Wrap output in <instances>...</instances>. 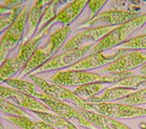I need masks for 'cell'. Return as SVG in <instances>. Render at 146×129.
Returning a JSON list of instances; mask_svg holds the SVG:
<instances>
[{
  "mask_svg": "<svg viewBox=\"0 0 146 129\" xmlns=\"http://www.w3.org/2000/svg\"><path fill=\"white\" fill-rule=\"evenodd\" d=\"M129 50L118 47L116 51L110 53L108 55H105L104 53H94V54H89L87 56L82 57L78 62L73 64L68 69L72 70H84V71H90L92 69H96L100 67H106L110 65L111 62H114L118 57L125 54Z\"/></svg>",
  "mask_w": 146,
  "mask_h": 129,
  "instance_id": "cell-12",
  "label": "cell"
},
{
  "mask_svg": "<svg viewBox=\"0 0 146 129\" xmlns=\"http://www.w3.org/2000/svg\"><path fill=\"white\" fill-rule=\"evenodd\" d=\"M145 23L146 13H143V14H139L131 21L125 22L119 26H116L91 47L89 54L104 53L105 51H108L110 48L120 46L123 42L130 39L134 31L145 25Z\"/></svg>",
  "mask_w": 146,
  "mask_h": 129,
  "instance_id": "cell-2",
  "label": "cell"
},
{
  "mask_svg": "<svg viewBox=\"0 0 146 129\" xmlns=\"http://www.w3.org/2000/svg\"><path fill=\"white\" fill-rule=\"evenodd\" d=\"M5 117L10 123L22 129H58L42 120L35 122L29 119L28 116H5Z\"/></svg>",
  "mask_w": 146,
  "mask_h": 129,
  "instance_id": "cell-20",
  "label": "cell"
},
{
  "mask_svg": "<svg viewBox=\"0 0 146 129\" xmlns=\"http://www.w3.org/2000/svg\"><path fill=\"white\" fill-rule=\"evenodd\" d=\"M0 129H5L3 128V125H2V123H1V120H0Z\"/></svg>",
  "mask_w": 146,
  "mask_h": 129,
  "instance_id": "cell-36",
  "label": "cell"
},
{
  "mask_svg": "<svg viewBox=\"0 0 146 129\" xmlns=\"http://www.w3.org/2000/svg\"><path fill=\"white\" fill-rule=\"evenodd\" d=\"M140 129H146V122L145 123H141V124H140Z\"/></svg>",
  "mask_w": 146,
  "mask_h": 129,
  "instance_id": "cell-35",
  "label": "cell"
},
{
  "mask_svg": "<svg viewBox=\"0 0 146 129\" xmlns=\"http://www.w3.org/2000/svg\"><path fill=\"white\" fill-rule=\"evenodd\" d=\"M66 129H79L76 125H74L73 123H70L69 120H68V124L67 126H66Z\"/></svg>",
  "mask_w": 146,
  "mask_h": 129,
  "instance_id": "cell-33",
  "label": "cell"
},
{
  "mask_svg": "<svg viewBox=\"0 0 146 129\" xmlns=\"http://www.w3.org/2000/svg\"><path fill=\"white\" fill-rule=\"evenodd\" d=\"M23 68L15 57H8L0 64V83L12 77L14 74H19Z\"/></svg>",
  "mask_w": 146,
  "mask_h": 129,
  "instance_id": "cell-21",
  "label": "cell"
},
{
  "mask_svg": "<svg viewBox=\"0 0 146 129\" xmlns=\"http://www.w3.org/2000/svg\"><path fill=\"white\" fill-rule=\"evenodd\" d=\"M105 3H106V0H90V1H88V7L89 9H90V16L87 20H84V21H89L93 16L99 14L100 10L104 7Z\"/></svg>",
  "mask_w": 146,
  "mask_h": 129,
  "instance_id": "cell-31",
  "label": "cell"
},
{
  "mask_svg": "<svg viewBox=\"0 0 146 129\" xmlns=\"http://www.w3.org/2000/svg\"><path fill=\"white\" fill-rule=\"evenodd\" d=\"M86 5H88L87 0H74L68 2L65 7H63L61 10L58 11L55 22L62 24L63 26H69L77 20V17L81 14Z\"/></svg>",
  "mask_w": 146,
  "mask_h": 129,
  "instance_id": "cell-15",
  "label": "cell"
},
{
  "mask_svg": "<svg viewBox=\"0 0 146 129\" xmlns=\"http://www.w3.org/2000/svg\"><path fill=\"white\" fill-rule=\"evenodd\" d=\"M28 77H29L31 82L40 89L41 93L50 96L51 98L58 99V100H61V101L67 103H73L78 108H82L84 101L79 97H77L74 93V90H70L67 87L61 86V85L55 84V83L48 82L47 80L42 79L41 77H39L37 74L29 73Z\"/></svg>",
  "mask_w": 146,
  "mask_h": 129,
  "instance_id": "cell-6",
  "label": "cell"
},
{
  "mask_svg": "<svg viewBox=\"0 0 146 129\" xmlns=\"http://www.w3.org/2000/svg\"><path fill=\"white\" fill-rule=\"evenodd\" d=\"M117 86L120 87H127L130 89H135L139 87H146V77L145 75H139V74H131L129 77L120 81Z\"/></svg>",
  "mask_w": 146,
  "mask_h": 129,
  "instance_id": "cell-27",
  "label": "cell"
},
{
  "mask_svg": "<svg viewBox=\"0 0 146 129\" xmlns=\"http://www.w3.org/2000/svg\"><path fill=\"white\" fill-rule=\"evenodd\" d=\"M143 28H144V29H146V23H145V25L143 26Z\"/></svg>",
  "mask_w": 146,
  "mask_h": 129,
  "instance_id": "cell-37",
  "label": "cell"
},
{
  "mask_svg": "<svg viewBox=\"0 0 146 129\" xmlns=\"http://www.w3.org/2000/svg\"><path fill=\"white\" fill-rule=\"evenodd\" d=\"M69 33H70V26L68 25L62 26L55 31H53L48 37L47 41L41 45H39V47L28 59V62L23 66L21 71L19 72V75L20 77H23L25 74L28 75L31 71H36L38 68L41 67L44 62L54 55L55 52L61 50L64 43L67 41Z\"/></svg>",
  "mask_w": 146,
  "mask_h": 129,
  "instance_id": "cell-1",
  "label": "cell"
},
{
  "mask_svg": "<svg viewBox=\"0 0 146 129\" xmlns=\"http://www.w3.org/2000/svg\"><path fill=\"white\" fill-rule=\"evenodd\" d=\"M33 113L38 116L42 122L47 123L54 128H66L68 124L67 119H63L55 113H51L50 111H34Z\"/></svg>",
  "mask_w": 146,
  "mask_h": 129,
  "instance_id": "cell-24",
  "label": "cell"
},
{
  "mask_svg": "<svg viewBox=\"0 0 146 129\" xmlns=\"http://www.w3.org/2000/svg\"><path fill=\"white\" fill-rule=\"evenodd\" d=\"M82 109L91 110L96 113L103 114L113 119H132V117H142L146 115V109L125 104L121 102H102L92 103L84 102Z\"/></svg>",
  "mask_w": 146,
  "mask_h": 129,
  "instance_id": "cell-4",
  "label": "cell"
},
{
  "mask_svg": "<svg viewBox=\"0 0 146 129\" xmlns=\"http://www.w3.org/2000/svg\"><path fill=\"white\" fill-rule=\"evenodd\" d=\"M8 86L14 88L16 90H20L22 93H25L29 96H33L38 92L37 90V86L33 82L23 80V79H17V77H10L8 80H5V82Z\"/></svg>",
  "mask_w": 146,
  "mask_h": 129,
  "instance_id": "cell-23",
  "label": "cell"
},
{
  "mask_svg": "<svg viewBox=\"0 0 146 129\" xmlns=\"http://www.w3.org/2000/svg\"><path fill=\"white\" fill-rule=\"evenodd\" d=\"M140 73H142V75L146 77V64H144L141 68H140Z\"/></svg>",
  "mask_w": 146,
  "mask_h": 129,
  "instance_id": "cell-34",
  "label": "cell"
},
{
  "mask_svg": "<svg viewBox=\"0 0 146 129\" xmlns=\"http://www.w3.org/2000/svg\"><path fill=\"white\" fill-rule=\"evenodd\" d=\"M47 31L48 30H46L43 33H41V35L35 36L34 38L29 39V40H25V41L20 45V47H19V53H17V55H16V58H17V60L20 62V64H21L22 66H24V65L28 62V59L31 57V55H33V54L35 53V51L39 47L40 43H41L42 38L47 33Z\"/></svg>",
  "mask_w": 146,
  "mask_h": 129,
  "instance_id": "cell-18",
  "label": "cell"
},
{
  "mask_svg": "<svg viewBox=\"0 0 146 129\" xmlns=\"http://www.w3.org/2000/svg\"><path fill=\"white\" fill-rule=\"evenodd\" d=\"M133 92V89L127 87H120V86H115V87L106 88L104 93H100L99 95H95L91 98H88L84 100V102H92V103H102V102H114L116 100H120L127 96L128 94Z\"/></svg>",
  "mask_w": 146,
  "mask_h": 129,
  "instance_id": "cell-17",
  "label": "cell"
},
{
  "mask_svg": "<svg viewBox=\"0 0 146 129\" xmlns=\"http://www.w3.org/2000/svg\"><path fill=\"white\" fill-rule=\"evenodd\" d=\"M139 15L136 11L130 10H120V9H110L106 11H101L99 14L93 16L89 21H82L79 23L78 26H119L125 22H129L133 20L134 17Z\"/></svg>",
  "mask_w": 146,
  "mask_h": 129,
  "instance_id": "cell-8",
  "label": "cell"
},
{
  "mask_svg": "<svg viewBox=\"0 0 146 129\" xmlns=\"http://www.w3.org/2000/svg\"><path fill=\"white\" fill-rule=\"evenodd\" d=\"M145 109H146V108H145Z\"/></svg>",
  "mask_w": 146,
  "mask_h": 129,
  "instance_id": "cell-38",
  "label": "cell"
},
{
  "mask_svg": "<svg viewBox=\"0 0 146 129\" xmlns=\"http://www.w3.org/2000/svg\"><path fill=\"white\" fill-rule=\"evenodd\" d=\"M25 3H26V2H25ZM25 3H24V5H25ZM24 5H19V7H16V8H13L9 13L0 16V35H1V33L3 35V32L12 25L13 22L15 21L16 17L19 16V14H20V12H21L22 8H23Z\"/></svg>",
  "mask_w": 146,
  "mask_h": 129,
  "instance_id": "cell-29",
  "label": "cell"
},
{
  "mask_svg": "<svg viewBox=\"0 0 146 129\" xmlns=\"http://www.w3.org/2000/svg\"><path fill=\"white\" fill-rule=\"evenodd\" d=\"M0 112L5 114V116H29L24 109L3 98H0Z\"/></svg>",
  "mask_w": 146,
  "mask_h": 129,
  "instance_id": "cell-25",
  "label": "cell"
},
{
  "mask_svg": "<svg viewBox=\"0 0 146 129\" xmlns=\"http://www.w3.org/2000/svg\"><path fill=\"white\" fill-rule=\"evenodd\" d=\"M144 64H146V52L129 51L103 68L101 73L131 71L132 69L143 66Z\"/></svg>",
  "mask_w": 146,
  "mask_h": 129,
  "instance_id": "cell-13",
  "label": "cell"
},
{
  "mask_svg": "<svg viewBox=\"0 0 146 129\" xmlns=\"http://www.w3.org/2000/svg\"><path fill=\"white\" fill-rule=\"evenodd\" d=\"M61 1L58 0H52V1H48L47 5H44V9L42 12L41 22H40V27L37 31V36L41 35L48 28L50 27L52 22H55V17L58 14V8L61 5Z\"/></svg>",
  "mask_w": 146,
  "mask_h": 129,
  "instance_id": "cell-19",
  "label": "cell"
},
{
  "mask_svg": "<svg viewBox=\"0 0 146 129\" xmlns=\"http://www.w3.org/2000/svg\"><path fill=\"white\" fill-rule=\"evenodd\" d=\"M102 75L98 72L84 71V70H72L67 69L64 71H58L53 75L50 81L52 83L58 84L64 87H73L81 86L87 83L99 82Z\"/></svg>",
  "mask_w": 146,
  "mask_h": 129,
  "instance_id": "cell-9",
  "label": "cell"
},
{
  "mask_svg": "<svg viewBox=\"0 0 146 129\" xmlns=\"http://www.w3.org/2000/svg\"><path fill=\"white\" fill-rule=\"evenodd\" d=\"M132 71H117L103 74L99 82L102 84H118L120 81L132 74Z\"/></svg>",
  "mask_w": 146,
  "mask_h": 129,
  "instance_id": "cell-30",
  "label": "cell"
},
{
  "mask_svg": "<svg viewBox=\"0 0 146 129\" xmlns=\"http://www.w3.org/2000/svg\"><path fill=\"white\" fill-rule=\"evenodd\" d=\"M105 87V84H102L100 82H92V83H87L81 86L76 87L74 90L75 95L79 97L82 100H86L88 98H91L95 95H99Z\"/></svg>",
  "mask_w": 146,
  "mask_h": 129,
  "instance_id": "cell-22",
  "label": "cell"
},
{
  "mask_svg": "<svg viewBox=\"0 0 146 129\" xmlns=\"http://www.w3.org/2000/svg\"><path fill=\"white\" fill-rule=\"evenodd\" d=\"M44 3L46 2L43 0L34 1L31 9L28 10L26 17V30H25V39L26 40L34 38L37 33V29L40 26V22H41L42 12H43L44 5H46Z\"/></svg>",
  "mask_w": 146,
  "mask_h": 129,
  "instance_id": "cell-16",
  "label": "cell"
},
{
  "mask_svg": "<svg viewBox=\"0 0 146 129\" xmlns=\"http://www.w3.org/2000/svg\"><path fill=\"white\" fill-rule=\"evenodd\" d=\"M0 98L9 100L14 104L19 105L22 109H26L31 112L34 111H50L49 108L41 102L40 100L36 99L33 96H29L25 93H22L20 90H16L14 88L10 87L8 85L0 84Z\"/></svg>",
  "mask_w": 146,
  "mask_h": 129,
  "instance_id": "cell-11",
  "label": "cell"
},
{
  "mask_svg": "<svg viewBox=\"0 0 146 129\" xmlns=\"http://www.w3.org/2000/svg\"><path fill=\"white\" fill-rule=\"evenodd\" d=\"M93 45H86L74 50H66L62 51L61 53H58L53 55L49 60L44 62L40 68H38L36 72H49V71H54V70H60L63 68H69L73 64L78 62L82 57L87 56L91 47Z\"/></svg>",
  "mask_w": 146,
  "mask_h": 129,
  "instance_id": "cell-7",
  "label": "cell"
},
{
  "mask_svg": "<svg viewBox=\"0 0 146 129\" xmlns=\"http://www.w3.org/2000/svg\"><path fill=\"white\" fill-rule=\"evenodd\" d=\"M78 110L91 124L100 129H133L129 127L128 125L121 123L118 119L106 116L103 114L96 113V112L91 111V110H87V109L82 108H79Z\"/></svg>",
  "mask_w": 146,
  "mask_h": 129,
  "instance_id": "cell-14",
  "label": "cell"
},
{
  "mask_svg": "<svg viewBox=\"0 0 146 129\" xmlns=\"http://www.w3.org/2000/svg\"><path fill=\"white\" fill-rule=\"evenodd\" d=\"M119 101L121 103L136 105V107L142 105V104H146V87L128 94L123 98L120 99Z\"/></svg>",
  "mask_w": 146,
  "mask_h": 129,
  "instance_id": "cell-26",
  "label": "cell"
},
{
  "mask_svg": "<svg viewBox=\"0 0 146 129\" xmlns=\"http://www.w3.org/2000/svg\"><path fill=\"white\" fill-rule=\"evenodd\" d=\"M28 13V3H25L22 8L21 12L12 25L3 32L0 40V64L11 54L15 46L20 43L25 32L26 17Z\"/></svg>",
  "mask_w": 146,
  "mask_h": 129,
  "instance_id": "cell-3",
  "label": "cell"
},
{
  "mask_svg": "<svg viewBox=\"0 0 146 129\" xmlns=\"http://www.w3.org/2000/svg\"><path fill=\"white\" fill-rule=\"evenodd\" d=\"M34 97L44 103L50 111H52L53 113H55L56 115L61 116L63 119H67V120H74V122H76L79 125L87 127V128H91L93 126L82 114L79 112L78 109L73 108L67 102L51 98L50 96H48V95L41 93V92H37L34 95Z\"/></svg>",
  "mask_w": 146,
  "mask_h": 129,
  "instance_id": "cell-5",
  "label": "cell"
},
{
  "mask_svg": "<svg viewBox=\"0 0 146 129\" xmlns=\"http://www.w3.org/2000/svg\"><path fill=\"white\" fill-rule=\"evenodd\" d=\"M11 10H12V9H10L9 7H7V5H0V15H1V14L5 15L7 13H9Z\"/></svg>",
  "mask_w": 146,
  "mask_h": 129,
  "instance_id": "cell-32",
  "label": "cell"
},
{
  "mask_svg": "<svg viewBox=\"0 0 146 129\" xmlns=\"http://www.w3.org/2000/svg\"><path fill=\"white\" fill-rule=\"evenodd\" d=\"M113 28H114L113 26L104 25L89 27L87 29L76 33L70 39H67V41L64 43L61 50L66 51V50H74V48H78L86 45H94Z\"/></svg>",
  "mask_w": 146,
  "mask_h": 129,
  "instance_id": "cell-10",
  "label": "cell"
},
{
  "mask_svg": "<svg viewBox=\"0 0 146 129\" xmlns=\"http://www.w3.org/2000/svg\"><path fill=\"white\" fill-rule=\"evenodd\" d=\"M120 47L127 48L129 51H140V50H146V33H142L139 36L132 37L123 42Z\"/></svg>",
  "mask_w": 146,
  "mask_h": 129,
  "instance_id": "cell-28",
  "label": "cell"
}]
</instances>
